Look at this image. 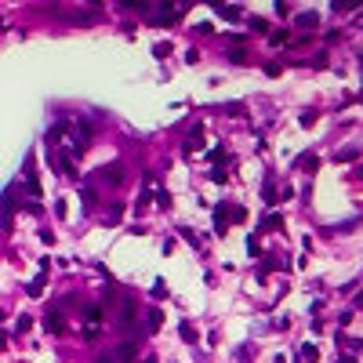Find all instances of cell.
I'll return each instance as SVG.
<instances>
[{
    "label": "cell",
    "instance_id": "obj_3",
    "mask_svg": "<svg viewBox=\"0 0 363 363\" xmlns=\"http://www.w3.org/2000/svg\"><path fill=\"white\" fill-rule=\"evenodd\" d=\"M215 11H218L222 18H229V22H236V18H240V11H236V7H218V4H215Z\"/></svg>",
    "mask_w": 363,
    "mask_h": 363
},
{
    "label": "cell",
    "instance_id": "obj_1",
    "mask_svg": "<svg viewBox=\"0 0 363 363\" xmlns=\"http://www.w3.org/2000/svg\"><path fill=\"white\" fill-rule=\"evenodd\" d=\"M98 178L106 182V185H116L120 182V164H109L106 171H98Z\"/></svg>",
    "mask_w": 363,
    "mask_h": 363
},
{
    "label": "cell",
    "instance_id": "obj_6",
    "mask_svg": "<svg viewBox=\"0 0 363 363\" xmlns=\"http://www.w3.org/2000/svg\"><path fill=\"white\" fill-rule=\"evenodd\" d=\"M273 225H276V229H280V225H283V218H280V215H276V218H273V215H269V218H265V229H273Z\"/></svg>",
    "mask_w": 363,
    "mask_h": 363
},
{
    "label": "cell",
    "instance_id": "obj_7",
    "mask_svg": "<svg viewBox=\"0 0 363 363\" xmlns=\"http://www.w3.org/2000/svg\"><path fill=\"white\" fill-rule=\"evenodd\" d=\"M98 363H124V360H120V356H116V352H106V356H102Z\"/></svg>",
    "mask_w": 363,
    "mask_h": 363
},
{
    "label": "cell",
    "instance_id": "obj_2",
    "mask_svg": "<svg viewBox=\"0 0 363 363\" xmlns=\"http://www.w3.org/2000/svg\"><path fill=\"white\" fill-rule=\"evenodd\" d=\"M298 360H302V363H316V360H320V352H316V345H305Z\"/></svg>",
    "mask_w": 363,
    "mask_h": 363
},
{
    "label": "cell",
    "instance_id": "obj_4",
    "mask_svg": "<svg viewBox=\"0 0 363 363\" xmlns=\"http://www.w3.org/2000/svg\"><path fill=\"white\" fill-rule=\"evenodd\" d=\"M153 298H167V283H164V280L153 283Z\"/></svg>",
    "mask_w": 363,
    "mask_h": 363
},
{
    "label": "cell",
    "instance_id": "obj_5",
    "mask_svg": "<svg viewBox=\"0 0 363 363\" xmlns=\"http://www.w3.org/2000/svg\"><path fill=\"white\" fill-rule=\"evenodd\" d=\"M160 320H164L160 312H149V331H156V327H160Z\"/></svg>",
    "mask_w": 363,
    "mask_h": 363
}]
</instances>
